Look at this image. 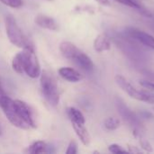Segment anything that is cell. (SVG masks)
<instances>
[{
	"label": "cell",
	"instance_id": "5",
	"mask_svg": "<svg viewBox=\"0 0 154 154\" xmlns=\"http://www.w3.org/2000/svg\"><path fill=\"white\" fill-rule=\"evenodd\" d=\"M14 106L18 116L31 128L35 127V122L30 106L22 100H14Z\"/></svg>",
	"mask_w": 154,
	"mask_h": 154
},
{
	"label": "cell",
	"instance_id": "13",
	"mask_svg": "<svg viewBox=\"0 0 154 154\" xmlns=\"http://www.w3.org/2000/svg\"><path fill=\"white\" fill-rule=\"evenodd\" d=\"M116 2L119 3V4H122L124 5H126V6H129V7H132V8H134L138 11H140L143 14L148 16V17H152V14L150 11H148L145 7H143L138 1L136 0H115Z\"/></svg>",
	"mask_w": 154,
	"mask_h": 154
},
{
	"label": "cell",
	"instance_id": "24",
	"mask_svg": "<svg viewBox=\"0 0 154 154\" xmlns=\"http://www.w3.org/2000/svg\"><path fill=\"white\" fill-rule=\"evenodd\" d=\"M67 154H76L78 153V145L75 141H71L68 146V149L66 151Z\"/></svg>",
	"mask_w": 154,
	"mask_h": 154
},
{
	"label": "cell",
	"instance_id": "3",
	"mask_svg": "<svg viewBox=\"0 0 154 154\" xmlns=\"http://www.w3.org/2000/svg\"><path fill=\"white\" fill-rule=\"evenodd\" d=\"M22 56L23 63V72L32 79L38 78L41 75L42 70L33 48L31 45L24 47L22 51Z\"/></svg>",
	"mask_w": 154,
	"mask_h": 154
},
{
	"label": "cell",
	"instance_id": "18",
	"mask_svg": "<svg viewBox=\"0 0 154 154\" xmlns=\"http://www.w3.org/2000/svg\"><path fill=\"white\" fill-rule=\"evenodd\" d=\"M12 68L13 69L19 73V74H23V56H22V52L17 53L13 60H12Z\"/></svg>",
	"mask_w": 154,
	"mask_h": 154
},
{
	"label": "cell",
	"instance_id": "15",
	"mask_svg": "<svg viewBox=\"0 0 154 154\" xmlns=\"http://www.w3.org/2000/svg\"><path fill=\"white\" fill-rule=\"evenodd\" d=\"M48 149H49V146L45 142H43V141H36L27 148L26 152L32 154L44 153V152H49Z\"/></svg>",
	"mask_w": 154,
	"mask_h": 154
},
{
	"label": "cell",
	"instance_id": "8",
	"mask_svg": "<svg viewBox=\"0 0 154 154\" xmlns=\"http://www.w3.org/2000/svg\"><path fill=\"white\" fill-rule=\"evenodd\" d=\"M70 60L86 71H91L94 69V63L92 60L79 49L73 54Z\"/></svg>",
	"mask_w": 154,
	"mask_h": 154
},
{
	"label": "cell",
	"instance_id": "7",
	"mask_svg": "<svg viewBox=\"0 0 154 154\" xmlns=\"http://www.w3.org/2000/svg\"><path fill=\"white\" fill-rule=\"evenodd\" d=\"M115 80L116 85L123 89V91H125L130 97L136 99V100H140V97H141V91L138 90L137 88H135L127 79H125L124 76L122 75H116L115 77Z\"/></svg>",
	"mask_w": 154,
	"mask_h": 154
},
{
	"label": "cell",
	"instance_id": "25",
	"mask_svg": "<svg viewBox=\"0 0 154 154\" xmlns=\"http://www.w3.org/2000/svg\"><path fill=\"white\" fill-rule=\"evenodd\" d=\"M127 151H128V152L129 153H142L143 152H142V150L141 149H139V147H137V146H134V145H133V144H130V143H128L127 144Z\"/></svg>",
	"mask_w": 154,
	"mask_h": 154
},
{
	"label": "cell",
	"instance_id": "28",
	"mask_svg": "<svg viewBox=\"0 0 154 154\" xmlns=\"http://www.w3.org/2000/svg\"><path fill=\"white\" fill-rule=\"evenodd\" d=\"M2 134V131H1V128H0V135Z\"/></svg>",
	"mask_w": 154,
	"mask_h": 154
},
{
	"label": "cell",
	"instance_id": "9",
	"mask_svg": "<svg viewBox=\"0 0 154 154\" xmlns=\"http://www.w3.org/2000/svg\"><path fill=\"white\" fill-rule=\"evenodd\" d=\"M111 40L109 36L106 33H100L98 34L96 39L94 40L93 47L96 51L97 52H103L109 51L111 49Z\"/></svg>",
	"mask_w": 154,
	"mask_h": 154
},
{
	"label": "cell",
	"instance_id": "1",
	"mask_svg": "<svg viewBox=\"0 0 154 154\" xmlns=\"http://www.w3.org/2000/svg\"><path fill=\"white\" fill-rule=\"evenodd\" d=\"M41 88L46 101L52 106H56L60 102V94L57 82L52 74L47 70L41 72Z\"/></svg>",
	"mask_w": 154,
	"mask_h": 154
},
{
	"label": "cell",
	"instance_id": "20",
	"mask_svg": "<svg viewBox=\"0 0 154 154\" xmlns=\"http://www.w3.org/2000/svg\"><path fill=\"white\" fill-rule=\"evenodd\" d=\"M108 150L110 152L114 154H121V153H127L128 151L124 149L121 145L119 144H116V143H113V144H110L108 146Z\"/></svg>",
	"mask_w": 154,
	"mask_h": 154
},
{
	"label": "cell",
	"instance_id": "14",
	"mask_svg": "<svg viewBox=\"0 0 154 154\" xmlns=\"http://www.w3.org/2000/svg\"><path fill=\"white\" fill-rule=\"evenodd\" d=\"M78 50H79V48L75 44L70 42H62L60 44V52L62 53V55L65 58H67L69 60L71 59L73 54Z\"/></svg>",
	"mask_w": 154,
	"mask_h": 154
},
{
	"label": "cell",
	"instance_id": "10",
	"mask_svg": "<svg viewBox=\"0 0 154 154\" xmlns=\"http://www.w3.org/2000/svg\"><path fill=\"white\" fill-rule=\"evenodd\" d=\"M59 74L63 79H65L69 82H73V83L80 81L83 78L82 75L78 70H76L75 69L69 68V67L60 68L59 69Z\"/></svg>",
	"mask_w": 154,
	"mask_h": 154
},
{
	"label": "cell",
	"instance_id": "21",
	"mask_svg": "<svg viewBox=\"0 0 154 154\" xmlns=\"http://www.w3.org/2000/svg\"><path fill=\"white\" fill-rule=\"evenodd\" d=\"M139 143H140V145H141V148L143 149L145 152H153V148L152 146V144L150 143V142L146 139H143V138H140L139 140Z\"/></svg>",
	"mask_w": 154,
	"mask_h": 154
},
{
	"label": "cell",
	"instance_id": "29",
	"mask_svg": "<svg viewBox=\"0 0 154 154\" xmlns=\"http://www.w3.org/2000/svg\"><path fill=\"white\" fill-rule=\"evenodd\" d=\"M153 110H154V108H153Z\"/></svg>",
	"mask_w": 154,
	"mask_h": 154
},
{
	"label": "cell",
	"instance_id": "4",
	"mask_svg": "<svg viewBox=\"0 0 154 154\" xmlns=\"http://www.w3.org/2000/svg\"><path fill=\"white\" fill-rule=\"evenodd\" d=\"M1 109L3 110L4 114L5 115L6 118L8 121L15 127L23 129V130H27L30 127L18 116L14 106V100L11 99L9 97H7L0 105Z\"/></svg>",
	"mask_w": 154,
	"mask_h": 154
},
{
	"label": "cell",
	"instance_id": "17",
	"mask_svg": "<svg viewBox=\"0 0 154 154\" xmlns=\"http://www.w3.org/2000/svg\"><path fill=\"white\" fill-rule=\"evenodd\" d=\"M104 126L108 131H115V130H117L121 126V121L116 117L110 116L105 119Z\"/></svg>",
	"mask_w": 154,
	"mask_h": 154
},
{
	"label": "cell",
	"instance_id": "6",
	"mask_svg": "<svg viewBox=\"0 0 154 154\" xmlns=\"http://www.w3.org/2000/svg\"><path fill=\"white\" fill-rule=\"evenodd\" d=\"M126 33L128 34V36L139 42L143 45L154 50V37L152 35L147 33L143 30L134 27H128L126 29Z\"/></svg>",
	"mask_w": 154,
	"mask_h": 154
},
{
	"label": "cell",
	"instance_id": "26",
	"mask_svg": "<svg viewBox=\"0 0 154 154\" xmlns=\"http://www.w3.org/2000/svg\"><path fill=\"white\" fill-rule=\"evenodd\" d=\"M7 94L5 93V91L4 90V88L2 86V83H1V79H0V105L1 103L7 97Z\"/></svg>",
	"mask_w": 154,
	"mask_h": 154
},
{
	"label": "cell",
	"instance_id": "23",
	"mask_svg": "<svg viewBox=\"0 0 154 154\" xmlns=\"http://www.w3.org/2000/svg\"><path fill=\"white\" fill-rule=\"evenodd\" d=\"M140 85L145 88L146 90L150 91V92H152L154 93V83L153 82H151V81H147V80H141L140 81Z\"/></svg>",
	"mask_w": 154,
	"mask_h": 154
},
{
	"label": "cell",
	"instance_id": "12",
	"mask_svg": "<svg viewBox=\"0 0 154 154\" xmlns=\"http://www.w3.org/2000/svg\"><path fill=\"white\" fill-rule=\"evenodd\" d=\"M71 125H72V127H73L76 134L78 135L79 139L80 140V142L84 145L88 146L90 143V135L85 126V124L71 123Z\"/></svg>",
	"mask_w": 154,
	"mask_h": 154
},
{
	"label": "cell",
	"instance_id": "11",
	"mask_svg": "<svg viewBox=\"0 0 154 154\" xmlns=\"http://www.w3.org/2000/svg\"><path fill=\"white\" fill-rule=\"evenodd\" d=\"M35 23L44 29H48L51 31H57L58 30V24L55 22V20L50 16L44 15V14H38L34 18Z\"/></svg>",
	"mask_w": 154,
	"mask_h": 154
},
{
	"label": "cell",
	"instance_id": "19",
	"mask_svg": "<svg viewBox=\"0 0 154 154\" xmlns=\"http://www.w3.org/2000/svg\"><path fill=\"white\" fill-rule=\"evenodd\" d=\"M139 101L154 105V93L150 92L148 90L147 91L141 90V97H140V100Z\"/></svg>",
	"mask_w": 154,
	"mask_h": 154
},
{
	"label": "cell",
	"instance_id": "2",
	"mask_svg": "<svg viewBox=\"0 0 154 154\" xmlns=\"http://www.w3.org/2000/svg\"><path fill=\"white\" fill-rule=\"evenodd\" d=\"M5 30L9 41L14 45L23 49L30 45L27 38L12 15H7L5 17Z\"/></svg>",
	"mask_w": 154,
	"mask_h": 154
},
{
	"label": "cell",
	"instance_id": "22",
	"mask_svg": "<svg viewBox=\"0 0 154 154\" xmlns=\"http://www.w3.org/2000/svg\"><path fill=\"white\" fill-rule=\"evenodd\" d=\"M4 5L13 7V8H18L20 6H22L23 2L22 0H0Z\"/></svg>",
	"mask_w": 154,
	"mask_h": 154
},
{
	"label": "cell",
	"instance_id": "27",
	"mask_svg": "<svg viewBox=\"0 0 154 154\" xmlns=\"http://www.w3.org/2000/svg\"><path fill=\"white\" fill-rule=\"evenodd\" d=\"M95 1L97 2L99 5H104V6H109L111 5V3H110L109 0H95Z\"/></svg>",
	"mask_w": 154,
	"mask_h": 154
},
{
	"label": "cell",
	"instance_id": "16",
	"mask_svg": "<svg viewBox=\"0 0 154 154\" xmlns=\"http://www.w3.org/2000/svg\"><path fill=\"white\" fill-rule=\"evenodd\" d=\"M67 114L71 123H79V124L86 123V119L83 114L75 107H69L67 109Z\"/></svg>",
	"mask_w": 154,
	"mask_h": 154
}]
</instances>
